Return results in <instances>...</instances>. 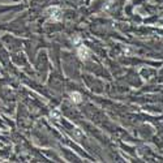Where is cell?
Here are the masks:
<instances>
[{
    "instance_id": "cell-1",
    "label": "cell",
    "mask_w": 163,
    "mask_h": 163,
    "mask_svg": "<svg viewBox=\"0 0 163 163\" xmlns=\"http://www.w3.org/2000/svg\"><path fill=\"white\" fill-rule=\"evenodd\" d=\"M46 14L51 21H60L63 17V12L59 7H50L46 9Z\"/></svg>"
},
{
    "instance_id": "cell-2",
    "label": "cell",
    "mask_w": 163,
    "mask_h": 163,
    "mask_svg": "<svg viewBox=\"0 0 163 163\" xmlns=\"http://www.w3.org/2000/svg\"><path fill=\"white\" fill-rule=\"evenodd\" d=\"M77 53H78V56L81 60H87L90 57V55H91V52H90V50L86 47V46H80L78 50H77Z\"/></svg>"
},
{
    "instance_id": "cell-3",
    "label": "cell",
    "mask_w": 163,
    "mask_h": 163,
    "mask_svg": "<svg viewBox=\"0 0 163 163\" xmlns=\"http://www.w3.org/2000/svg\"><path fill=\"white\" fill-rule=\"evenodd\" d=\"M70 98L73 101V103H81L82 102V95L77 91H73V93H70Z\"/></svg>"
},
{
    "instance_id": "cell-4",
    "label": "cell",
    "mask_w": 163,
    "mask_h": 163,
    "mask_svg": "<svg viewBox=\"0 0 163 163\" xmlns=\"http://www.w3.org/2000/svg\"><path fill=\"white\" fill-rule=\"evenodd\" d=\"M73 136L77 138V140H80V138H82L85 135H84V132H82L80 128H77V126H76V128L73 129Z\"/></svg>"
},
{
    "instance_id": "cell-5",
    "label": "cell",
    "mask_w": 163,
    "mask_h": 163,
    "mask_svg": "<svg viewBox=\"0 0 163 163\" xmlns=\"http://www.w3.org/2000/svg\"><path fill=\"white\" fill-rule=\"evenodd\" d=\"M51 118L53 119V120H59L60 119V116H62V114H60V111L59 110H52L51 111Z\"/></svg>"
}]
</instances>
